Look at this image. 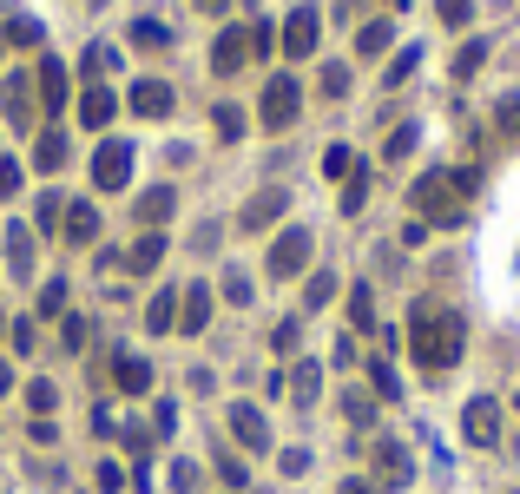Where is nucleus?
Instances as JSON below:
<instances>
[{"mask_svg": "<svg viewBox=\"0 0 520 494\" xmlns=\"http://www.w3.org/2000/svg\"><path fill=\"white\" fill-rule=\"evenodd\" d=\"M461 350H468V323H461V310H448V303H415L409 310V356L422 376H448V369L461 363Z\"/></svg>", "mask_w": 520, "mask_h": 494, "instance_id": "1", "label": "nucleus"}, {"mask_svg": "<svg viewBox=\"0 0 520 494\" xmlns=\"http://www.w3.org/2000/svg\"><path fill=\"white\" fill-rule=\"evenodd\" d=\"M310 257H316V238L303 231V224H284V231L270 238V251H264V277L270 284H290V277L310 271Z\"/></svg>", "mask_w": 520, "mask_h": 494, "instance_id": "2", "label": "nucleus"}, {"mask_svg": "<svg viewBox=\"0 0 520 494\" xmlns=\"http://www.w3.org/2000/svg\"><path fill=\"white\" fill-rule=\"evenodd\" d=\"M297 112H303V86L290 80V73H270L264 99H257V119H264L270 132H290L297 126Z\"/></svg>", "mask_w": 520, "mask_h": 494, "instance_id": "3", "label": "nucleus"}, {"mask_svg": "<svg viewBox=\"0 0 520 494\" xmlns=\"http://www.w3.org/2000/svg\"><path fill=\"white\" fill-rule=\"evenodd\" d=\"M507 435V415L494 396H468V409H461V442L468 448H501Z\"/></svg>", "mask_w": 520, "mask_h": 494, "instance_id": "4", "label": "nucleus"}, {"mask_svg": "<svg viewBox=\"0 0 520 494\" xmlns=\"http://www.w3.org/2000/svg\"><path fill=\"white\" fill-rule=\"evenodd\" d=\"M369 481H376L382 494H389V488H409V481H415L409 448L395 442V435H376V448H369Z\"/></svg>", "mask_w": 520, "mask_h": 494, "instance_id": "5", "label": "nucleus"}, {"mask_svg": "<svg viewBox=\"0 0 520 494\" xmlns=\"http://www.w3.org/2000/svg\"><path fill=\"white\" fill-rule=\"evenodd\" d=\"M316 40H323V14H316V7H290V20L277 27V47H284L290 60H310Z\"/></svg>", "mask_w": 520, "mask_h": 494, "instance_id": "6", "label": "nucleus"}, {"mask_svg": "<svg viewBox=\"0 0 520 494\" xmlns=\"http://www.w3.org/2000/svg\"><path fill=\"white\" fill-rule=\"evenodd\" d=\"M93 185H99V192H126V185H132V145L126 139H106L93 152Z\"/></svg>", "mask_w": 520, "mask_h": 494, "instance_id": "7", "label": "nucleus"}, {"mask_svg": "<svg viewBox=\"0 0 520 494\" xmlns=\"http://www.w3.org/2000/svg\"><path fill=\"white\" fill-rule=\"evenodd\" d=\"M224 422H231V435H237V448H244V455H270V422H264V409H257V402H231V409H224Z\"/></svg>", "mask_w": 520, "mask_h": 494, "instance_id": "8", "label": "nucleus"}, {"mask_svg": "<svg viewBox=\"0 0 520 494\" xmlns=\"http://www.w3.org/2000/svg\"><path fill=\"white\" fill-rule=\"evenodd\" d=\"M251 66V27H218V40H211V73H244Z\"/></svg>", "mask_w": 520, "mask_h": 494, "instance_id": "9", "label": "nucleus"}, {"mask_svg": "<svg viewBox=\"0 0 520 494\" xmlns=\"http://www.w3.org/2000/svg\"><path fill=\"white\" fill-rule=\"evenodd\" d=\"M126 106L139 112V119H172V106H178V93H172V80H132V93H126Z\"/></svg>", "mask_w": 520, "mask_h": 494, "instance_id": "10", "label": "nucleus"}, {"mask_svg": "<svg viewBox=\"0 0 520 494\" xmlns=\"http://www.w3.org/2000/svg\"><path fill=\"white\" fill-rule=\"evenodd\" d=\"M284 211H290V192H284V185H264L251 205L237 211V231H270V224L284 218Z\"/></svg>", "mask_w": 520, "mask_h": 494, "instance_id": "11", "label": "nucleus"}, {"mask_svg": "<svg viewBox=\"0 0 520 494\" xmlns=\"http://www.w3.org/2000/svg\"><path fill=\"white\" fill-rule=\"evenodd\" d=\"M112 119H119V93H112V86H86V93H79V126L106 132Z\"/></svg>", "mask_w": 520, "mask_h": 494, "instance_id": "12", "label": "nucleus"}, {"mask_svg": "<svg viewBox=\"0 0 520 494\" xmlns=\"http://www.w3.org/2000/svg\"><path fill=\"white\" fill-rule=\"evenodd\" d=\"M211 323V284H185V297H178V336H205Z\"/></svg>", "mask_w": 520, "mask_h": 494, "instance_id": "13", "label": "nucleus"}, {"mask_svg": "<svg viewBox=\"0 0 520 494\" xmlns=\"http://www.w3.org/2000/svg\"><path fill=\"white\" fill-rule=\"evenodd\" d=\"M112 389H119V396H145V389H152V363L132 356V350H119L112 356Z\"/></svg>", "mask_w": 520, "mask_h": 494, "instance_id": "14", "label": "nucleus"}, {"mask_svg": "<svg viewBox=\"0 0 520 494\" xmlns=\"http://www.w3.org/2000/svg\"><path fill=\"white\" fill-rule=\"evenodd\" d=\"M33 93H40V106H53V112L66 106V93H73V73H66L60 53H47V60H40V86H33Z\"/></svg>", "mask_w": 520, "mask_h": 494, "instance_id": "15", "label": "nucleus"}, {"mask_svg": "<svg viewBox=\"0 0 520 494\" xmlns=\"http://www.w3.org/2000/svg\"><path fill=\"white\" fill-rule=\"evenodd\" d=\"M172 211H178V192H172V185H152V192H139V205H132V218H139L145 231H158V224L172 218Z\"/></svg>", "mask_w": 520, "mask_h": 494, "instance_id": "16", "label": "nucleus"}, {"mask_svg": "<svg viewBox=\"0 0 520 494\" xmlns=\"http://www.w3.org/2000/svg\"><path fill=\"white\" fill-rule=\"evenodd\" d=\"M60 238H66V244H99V211L86 205V198H79V205H66Z\"/></svg>", "mask_w": 520, "mask_h": 494, "instance_id": "17", "label": "nucleus"}, {"mask_svg": "<svg viewBox=\"0 0 520 494\" xmlns=\"http://www.w3.org/2000/svg\"><path fill=\"white\" fill-rule=\"evenodd\" d=\"M178 297H185V290L165 284L152 303H145V330H152V336H172V330H178Z\"/></svg>", "mask_w": 520, "mask_h": 494, "instance_id": "18", "label": "nucleus"}, {"mask_svg": "<svg viewBox=\"0 0 520 494\" xmlns=\"http://www.w3.org/2000/svg\"><path fill=\"white\" fill-rule=\"evenodd\" d=\"M7 126H33V80L27 73H7Z\"/></svg>", "mask_w": 520, "mask_h": 494, "instance_id": "19", "label": "nucleus"}, {"mask_svg": "<svg viewBox=\"0 0 520 494\" xmlns=\"http://www.w3.org/2000/svg\"><path fill=\"white\" fill-rule=\"evenodd\" d=\"M158 264H165V231H145V238L126 251V271L145 277V271H158Z\"/></svg>", "mask_w": 520, "mask_h": 494, "instance_id": "20", "label": "nucleus"}, {"mask_svg": "<svg viewBox=\"0 0 520 494\" xmlns=\"http://www.w3.org/2000/svg\"><path fill=\"white\" fill-rule=\"evenodd\" d=\"M389 47H395V27H389V20H363V27H356V53H363V60H382Z\"/></svg>", "mask_w": 520, "mask_h": 494, "instance_id": "21", "label": "nucleus"}, {"mask_svg": "<svg viewBox=\"0 0 520 494\" xmlns=\"http://www.w3.org/2000/svg\"><path fill=\"white\" fill-rule=\"evenodd\" d=\"M7 271H14V277L33 271V231H27V224H7Z\"/></svg>", "mask_w": 520, "mask_h": 494, "instance_id": "22", "label": "nucleus"}, {"mask_svg": "<svg viewBox=\"0 0 520 494\" xmlns=\"http://www.w3.org/2000/svg\"><path fill=\"white\" fill-rule=\"evenodd\" d=\"M284 383H290V396H297V409H310L316 389H323V363H297V369L284 376Z\"/></svg>", "mask_w": 520, "mask_h": 494, "instance_id": "23", "label": "nucleus"}, {"mask_svg": "<svg viewBox=\"0 0 520 494\" xmlns=\"http://www.w3.org/2000/svg\"><path fill=\"white\" fill-rule=\"evenodd\" d=\"M66 159H73V152H66L60 132H40V145H33V172H66Z\"/></svg>", "mask_w": 520, "mask_h": 494, "instance_id": "24", "label": "nucleus"}, {"mask_svg": "<svg viewBox=\"0 0 520 494\" xmlns=\"http://www.w3.org/2000/svg\"><path fill=\"white\" fill-rule=\"evenodd\" d=\"M349 330H356V336H369V330H376V290H369V284H356V290H349Z\"/></svg>", "mask_w": 520, "mask_h": 494, "instance_id": "25", "label": "nucleus"}, {"mask_svg": "<svg viewBox=\"0 0 520 494\" xmlns=\"http://www.w3.org/2000/svg\"><path fill=\"white\" fill-rule=\"evenodd\" d=\"M60 218H66V198L40 192V205H33V231H40V238H60Z\"/></svg>", "mask_w": 520, "mask_h": 494, "instance_id": "26", "label": "nucleus"}, {"mask_svg": "<svg viewBox=\"0 0 520 494\" xmlns=\"http://www.w3.org/2000/svg\"><path fill=\"white\" fill-rule=\"evenodd\" d=\"M132 47H139V53L172 47V27H165V20H152V14H145V20H132Z\"/></svg>", "mask_w": 520, "mask_h": 494, "instance_id": "27", "label": "nucleus"}, {"mask_svg": "<svg viewBox=\"0 0 520 494\" xmlns=\"http://www.w3.org/2000/svg\"><path fill=\"white\" fill-rule=\"evenodd\" d=\"M343 422L349 429H369V422H376V396H369V389H343Z\"/></svg>", "mask_w": 520, "mask_h": 494, "instance_id": "28", "label": "nucleus"}, {"mask_svg": "<svg viewBox=\"0 0 520 494\" xmlns=\"http://www.w3.org/2000/svg\"><path fill=\"white\" fill-rule=\"evenodd\" d=\"M27 409H33V422H47V415L60 409V383H47V376H33V383H27Z\"/></svg>", "mask_w": 520, "mask_h": 494, "instance_id": "29", "label": "nucleus"}, {"mask_svg": "<svg viewBox=\"0 0 520 494\" xmlns=\"http://www.w3.org/2000/svg\"><path fill=\"white\" fill-rule=\"evenodd\" d=\"M112 66H119V47H106V40H93V47H86V60H79V73H86V80H106Z\"/></svg>", "mask_w": 520, "mask_h": 494, "instance_id": "30", "label": "nucleus"}, {"mask_svg": "<svg viewBox=\"0 0 520 494\" xmlns=\"http://www.w3.org/2000/svg\"><path fill=\"white\" fill-rule=\"evenodd\" d=\"M336 271H310V284H303V310H323V303H336Z\"/></svg>", "mask_w": 520, "mask_h": 494, "instance_id": "31", "label": "nucleus"}, {"mask_svg": "<svg viewBox=\"0 0 520 494\" xmlns=\"http://www.w3.org/2000/svg\"><path fill=\"white\" fill-rule=\"evenodd\" d=\"M211 132H218V145H237L244 139V112L237 106H211Z\"/></svg>", "mask_w": 520, "mask_h": 494, "instance_id": "32", "label": "nucleus"}, {"mask_svg": "<svg viewBox=\"0 0 520 494\" xmlns=\"http://www.w3.org/2000/svg\"><path fill=\"white\" fill-rule=\"evenodd\" d=\"M363 205H369V172H363V165H356V172L343 178V218H356V211H363Z\"/></svg>", "mask_w": 520, "mask_h": 494, "instance_id": "33", "label": "nucleus"}, {"mask_svg": "<svg viewBox=\"0 0 520 494\" xmlns=\"http://www.w3.org/2000/svg\"><path fill=\"white\" fill-rule=\"evenodd\" d=\"M66 303H73V284H66V277L40 284V317H66Z\"/></svg>", "mask_w": 520, "mask_h": 494, "instance_id": "34", "label": "nucleus"}, {"mask_svg": "<svg viewBox=\"0 0 520 494\" xmlns=\"http://www.w3.org/2000/svg\"><path fill=\"white\" fill-rule=\"evenodd\" d=\"M481 60H488V40H468V47L455 53V80H474V73H481Z\"/></svg>", "mask_w": 520, "mask_h": 494, "instance_id": "35", "label": "nucleus"}, {"mask_svg": "<svg viewBox=\"0 0 520 494\" xmlns=\"http://www.w3.org/2000/svg\"><path fill=\"white\" fill-rule=\"evenodd\" d=\"M415 66H422V47H402V53L389 60V73H382V86H402V80L415 73Z\"/></svg>", "mask_w": 520, "mask_h": 494, "instance_id": "36", "label": "nucleus"}, {"mask_svg": "<svg viewBox=\"0 0 520 494\" xmlns=\"http://www.w3.org/2000/svg\"><path fill=\"white\" fill-rule=\"evenodd\" d=\"M356 172V152H349V145H330V152H323V178H349Z\"/></svg>", "mask_w": 520, "mask_h": 494, "instance_id": "37", "label": "nucleus"}, {"mask_svg": "<svg viewBox=\"0 0 520 494\" xmlns=\"http://www.w3.org/2000/svg\"><path fill=\"white\" fill-rule=\"evenodd\" d=\"M86 330H93L86 317H60V350H66V356H73V350H86Z\"/></svg>", "mask_w": 520, "mask_h": 494, "instance_id": "38", "label": "nucleus"}, {"mask_svg": "<svg viewBox=\"0 0 520 494\" xmlns=\"http://www.w3.org/2000/svg\"><path fill=\"white\" fill-rule=\"evenodd\" d=\"M369 389H376L382 402H395V396H402V383H395V369H389V363H369Z\"/></svg>", "mask_w": 520, "mask_h": 494, "instance_id": "39", "label": "nucleus"}, {"mask_svg": "<svg viewBox=\"0 0 520 494\" xmlns=\"http://www.w3.org/2000/svg\"><path fill=\"white\" fill-rule=\"evenodd\" d=\"M7 40H14V47H40V20H33V14L7 20Z\"/></svg>", "mask_w": 520, "mask_h": 494, "instance_id": "40", "label": "nucleus"}, {"mask_svg": "<svg viewBox=\"0 0 520 494\" xmlns=\"http://www.w3.org/2000/svg\"><path fill=\"white\" fill-rule=\"evenodd\" d=\"M409 152H415V126H395V132H389V145H382V159L395 165V159H409Z\"/></svg>", "mask_w": 520, "mask_h": 494, "instance_id": "41", "label": "nucleus"}, {"mask_svg": "<svg viewBox=\"0 0 520 494\" xmlns=\"http://www.w3.org/2000/svg\"><path fill=\"white\" fill-rule=\"evenodd\" d=\"M297 336H303V323H297V317H284L277 330H270V350H277V356H290V350H297Z\"/></svg>", "mask_w": 520, "mask_h": 494, "instance_id": "42", "label": "nucleus"}, {"mask_svg": "<svg viewBox=\"0 0 520 494\" xmlns=\"http://www.w3.org/2000/svg\"><path fill=\"white\" fill-rule=\"evenodd\" d=\"M218 481L224 488H251V468L237 462V455H218Z\"/></svg>", "mask_w": 520, "mask_h": 494, "instance_id": "43", "label": "nucleus"}, {"mask_svg": "<svg viewBox=\"0 0 520 494\" xmlns=\"http://www.w3.org/2000/svg\"><path fill=\"white\" fill-rule=\"evenodd\" d=\"M343 93H349V66L330 60V66H323V99H343Z\"/></svg>", "mask_w": 520, "mask_h": 494, "instance_id": "44", "label": "nucleus"}, {"mask_svg": "<svg viewBox=\"0 0 520 494\" xmlns=\"http://www.w3.org/2000/svg\"><path fill=\"white\" fill-rule=\"evenodd\" d=\"M435 14H442L448 27H468V20H474V0H435Z\"/></svg>", "mask_w": 520, "mask_h": 494, "instance_id": "45", "label": "nucleus"}, {"mask_svg": "<svg viewBox=\"0 0 520 494\" xmlns=\"http://www.w3.org/2000/svg\"><path fill=\"white\" fill-rule=\"evenodd\" d=\"M198 462H172V494H198Z\"/></svg>", "mask_w": 520, "mask_h": 494, "instance_id": "46", "label": "nucleus"}, {"mask_svg": "<svg viewBox=\"0 0 520 494\" xmlns=\"http://www.w3.org/2000/svg\"><path fill=\"white\" fill-rule=\"evenodd\" d=\"M224 303H237V310L251 303V277L244 271H224Z\"/></svg>", "mask_w": 520, "mask_h": 494, "instance_id": "47", "label": "nucleus"}, {"mask_svg": "<svg viewBox=\"0 0 520 494\" xmlns=\"http://www.w3.org/2000/svg\"><path fill=\"white\" fill-rule=\"evenodd\" d=\"M20 185H27L20 159H0V198H20Z\"/></svg>", "mask_w": 520, "mask_h": 494, "instance_id": "48", "label": "nucleus"}, {"mask_svg": "<svg viewBox=\"0 0 520 494\" xmlns=\"http://www.w3.org/2000/svg\"><path fill=\"white\" fill-rule=\"evenodd\" d=\"M494 119H501V132H507V139H520V93H507Z\"/></svg>", "mask_w": 520, "mask_h": 494, "instance_id": "49", "label": "nucleus"}, {"mask_svg": "<svg viewBox=\"0 0 520 494\" xmlns=\"http://www.w3.org/2000/svg\"><path fill=\"white\" fill-rule=\"evenodd\" d=\"M99 494H126V468L119 462H99Z\"/></svg>", "mask_w": 520, "mask_h": 494, "instance_id": "50", "label": "nucleus"}, {"mask_svg": "<svg viewBox=\"0 0 520 494\" xmlns=\"http://www.w3.org/2000/svg\"><path fill=\"white\" fill-rule=\"evenodd\" d=\"M33 343H40V330H33V317H20V323H14V350L33 356Z\"/></svg>", "mask_w": 520, "mask_h": 494, "instance_id": "51", "label": "nucleus"}, {"mask_svg": "<svg viewBox=\"0 0 520 494\" xmlns=\"http://www.w3.org/2000/svg\"><path fill=\"white\" fill-rule=\"evenodd\" d=\"M277 468H284V475H303V468H310V448H284V455H277Z\"/></svg>", "mask_w": 520, "mask_h": 494, "instance_id": "52", "label": "nucleus"}, {"mask_svg": "<svg viewBox=\"0 0 520 494\" xmlns=\"http://www.w3.org/2000/svg\"><path fill=\"white\" fill-rule=\"evenodd\" d=\"M152 422H158V435H172V429H178V409H172V402H158Z\"/></svg>", "mask_w": 520, "mask_h": 494, "instance_id": "53", "label": "nucleus"}, {"mask_svg": "<svg viewBox=\"0 0 520 494\" xmlns=\"http://www.w3.org/2000/svg\"><path fill=\"white\" fill-rule=\"evenodd\" d=\"M27 435H33V442H40V448H53V442H60V429H53V415H47V422H33Z\"/></svg>", "mask_w": 520, "mask_h": 494, "instance_id": "54", "label": "nucleus"}, {"mask_svg": "<svg viewBox=\"0 0 520 494\" xmlns=\"http://www.w3.org/2000/svg\"><path fill=\"white\" fill-rule=\"evenodd\" d=\"M336 494H382V488H376V481H369V475H349V481H343V488H336Z\"/></svg>", "mask_w": 520, "mask_h": 494, "instance_id": "55", "label": "nucleus"}, {"mask_svg": "<svg viewBox=\"0 0 520 494\" xmlns=\"http://www.w3.org/2000/svg\"><path fill=\"white\" fill-rule=\"evenodd\" d=\"M7 389H14V363H0V396H7Z\"/></svg>", "mask_w": 520, "mask_h": 494, "instance_id": "56", "label": "nucleus"}, {"mask_svg": "<svg viewBox=\"0 0 520 494\" xmlns=\"http://www.w3.org/2000/svg\"><path fill=\"white\" fill-rule=\"evenodd\" d=\"M205 7H211V14H224V7H231V0H205Z\"/></svg>", "mask_w": 520, "mask_h": 494, "instance_id": "57", "label": "nucleus"}, {"mask_svg": "<svg viewBox=\"0 0 520 494\" xmlns=\"http://www.w3.org/2000/svg\"><path fill=\"white\" fill-rule=\"evenodd\" d=\"M389 7H409V0H389Z\"/></svg>", "mask_w": 520, "mask_h": 494, "instance_id": "58", "label": "nucleus"}, {"mask_svg": "<svg viewBox=\"0 0 520 494\" xmlns=\"http://www.w3.org/2000/svg\"><path fill=\"white\" fill-rule=\"evenodd\" d=\"M514 415H520V396H514Z\"/></svg>", "mask_w": 520, "mask_h": 494, "instance_id": "59", "label": "nucleus"}, {"mask_svg": "<svg viewBox=\"0 0 520 494\" xmlns=\"http://www.w3.org/2000/svg\"><path fill=\"white\" fill-rule=\"evenodd\" d=\"M507 494H520V488H507Z\"/></svg>", "mask_w": 520, "mask_h": 494, "instance_id": "60", "label": "nucleus"}]
</instances>
